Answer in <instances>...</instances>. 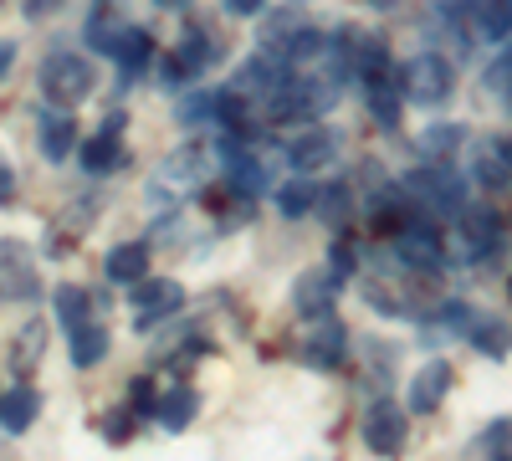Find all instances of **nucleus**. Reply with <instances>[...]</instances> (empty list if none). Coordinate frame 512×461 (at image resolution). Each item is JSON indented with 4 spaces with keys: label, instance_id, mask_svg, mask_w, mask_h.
<instances>
[{
    "label": "nucleus",
    "instance_id": "1",
    "mask_svg": "<svg viewBox=\"0 0 512 461\" xmlns=\"http://www.w3.org/2000/svg\"><path fill=\"white\" fill-rule=\"evenodd\" d=\"M338 103V82H328L323 72H308V77H287L282 88L262 103V113H267V123H308L318 118V113H328Z\"/></svg>",
    "mask_w": 512,
    "mask_h": 461
},
{
    "label": "nucleus",
    "instance_id": "2",
    "mask_svg": "<svg viewBox=\"0 0 512 461\" xmlns=\"http://www.w3.org/2000/svg\"><path fill=\"white\" fill-rule=\"evenodd\" d=\"M36 82H41V93H47L52 103H82L93 93V82H98V72H93V62L88 57H77V52H62V47H52L47 57H41V72H36Z\"/></svg>",
    "mask_w": 512,
    "mask_h": 461
},
{
    "label": "nucleus",
    "instance_id": "3",
    "mask_svg": "<svg viewBox=\"0 0 512 461\" xmlns=\"http://www.w3.org/2000/svg\"><path fill=\"white\" fill-rule=\"evenodd\" d=\"M400 82H405V98H410V103L441 108V103L451 98V88H456V72H451V62H446L441 52H420V57L405 62Z\"/></svg>",
    "mask_w": 512,
    "mask_h": 461
},
{
    "label": "nucleus",
    "instance_id": "4",
    "mask_svg": "<svg viewBox=\"0 0 512 461\" xmlns=\"http://www.w3.org/2000/svg\"><path fill=\"white\" fill-rule=\"evenodd\" d=\"M405 195L420 200L425 211H441V216H461V211H466V180H456L446 164L410 170V175H405Z\"/></svg>",
    "mask_w": 512,
    "mask_h": 461
},
{
    "label": "nucleus",
    "instance_id": "5",
    "mask_svg": "<svg viewBox=\"0 0 512 461\" xmlns=\"http://www.w3.org/2000/svg\"><path fill=\"white\" fill-rule=\"evenodd\" d=\"M41 292V272H36V257L21 236H6L0 241V298L6 303H36Z\"/></svg>",
    "mask_w": 512,
    "mask_h": 461
},
{
    "label": "nucleus",
    "instance_id": "6",
    "mask_svg": "<svg viewBox=\"0 0 512 461\" xmlns=\"http://www.w3.org/2000/svg\"><path fill=\"white\" fill-rule=\"evenodd\" d=\"M128 303H134V328L144 333V328H154L169 313L185 308V287L175 277H144V282H134V298Z\"/></svg>",
    "mask_w": 512,
    "mask_h": 461
},
{
    "label": "nucleus",
    "instance_id": "7",
    "mask_svg": "<svg viewBox=\"0 0 512 461\" xmlns=\"http://www.w3.org/2000/svg\"><path fill=\"white\" fill-rule=\"evenodd\" d=\"M405 436H410V426H405V410L395 400H374L364 410V446L374 456H384V461L400 456L405 451Z\"/></svg>",
    "mask_w": 512,
    "mask_h": 461
},
{
    "label": "nucleus",
    "instance_id": "8",
    "mask_svg": "<svg viewBox=\"0 0 512 461\" xmlns=\"http://www.w3.org/2000/svg\"><path fill=\"white\" fill-rule=\"evenodd\" d=\"M210 62H216V41H210V31L205 26H185V36H180V47H175V57L164 62V77L169 82H190V77H200Z\"/></svg>",
    "mask_w": 512,
    "mask_h": 461
},
{
    "label": "nucleus",
    "instance_id": "9",
    "mask_svg": "<svg viewBox=\"0 0 512 461\" xmlns=\"http://www.w3.org/2000/svg\"><path fill=\"white\" fill-rule=\"evenodd\" d=\"M344 354H349V328L338 323V318H318V328H308V344H303V364L308 369H338L344 364Z\"/></svg>",
    "mask_w": 512,
    "mask_h": 461
},
{
    "label": "nucleus",
    "instance_id": "10",
    "mask_svg": "<svg viewBox=\"0 0 512 461\" xmlns=\"http://www.w3.org/2000/svg\"><path fill=\"white\" fill-rule=\"evenodd\" d=\"M338 277L333 267H313V272H303L297 277V287H292V303H297V313L303 318H323L328 308H333V298H338Z\"/></svg>",
    "mask_w": 512,
    "mask_h": 461
},
{
    "label": "nucleus",
    "instance_id": "11",
    "mask_svg": "<svg viewBox=\"0 0 512 461\" xmlns=\"http://www.w3.org/2000/svg\"><path fill=\"white\" fill-rule=\"evenodd\" d=\"M466 170H472V180H477L487 195H502V190L512 185V164H507L502 144H492V139H477V144H472V154H466Z\"/></svg>",
    "mask_w": 512,
    "mask_h": 461
},
{
    "label": "nucleus",
    "instance_id": "12",
    "mask_svg": "<svg viewBox=\"0 0 512 461\" xmlns=\"http://www.w3.org/2000/svg\"><path fill=\"white\" fill-rule=\"evenodd\" d=\"M451 380H456V369L446 364V359H431L415 380H410V410L415 415H431V410H441V400L451 395Z\"/></svg>",
    "mask_w": 512,
    "mask_h": 461
},
{
    "label": "nucleus",
    "instance_id": "13",
    "mask_svg": "<svg viewBox=\"0 0 512 461\" xmlns=\"http://www.w3.org/2000/svg\"><path fill=\"white\" fill-rule=\"evenodd\" d=\"M333 154H338V139H333L328 129H318V123H308V129L287 144V164H292L297 175H313V170H323V164H328Z\"/></svg>",
    "mask_w": 512,
    "mask_h": 461
},
{
    "label": "nucleus",
    "instance_id": "14",
    "mask_svg": "<svg viewBox=\"0 0 512 461\" xmlns=\"http://www.w3.org/2000/svg\"><path fill=\"white\" fill-rule=\"evenodd\" d=\"M159 180L164 185H175V190H195V185H205L210 180V154L200 149V144H185V149H175L164 164H159Z\"/></svg>",
    "mask_w": 512,
    "mask_h": 461
},
{
    "label": "nucleus",
    "instance_id": "15",
    "mask_svg": "<svg viewBox=\"0 0 512 461\" xmlns=\"http://www.w3.org/2000/svg\"><path fill=\"white\" fill-rule=\"evenodd\" d=\"M497 241H502V231H497L492 211H461V257H472V262L492 257Z\"/></svg>",
    "mask_w": 512,
    "mask_h": 461
},
{
    "label": "nucleus",
    "instance_id": "16",
    "mask_svg": "<svg viewBox=\"0 0 512 461\" xmlns=\"http://www.w3.org/2000/svg\"><path fill=\"white\" fill-rule=\"evenodd\" d=\"M118 129H123V113H113V118H108V129H98L88 144H82V170H88V175H108L113 164H118V154H123Z\"/></svg>",
    "mask_w": 512,
    "mask_h": 461
},
{
    "label": "nucleus",
    "instance_id": "17",
    "mask_svg": "<svg viewBox=\"0 0 512 461\" xmlns=\"http://www.w3.org/2000/svg\"><path fill=\"white\" fill-rule=\"evenodd\" d=\"M461 461H512V421H492L466 441Z\"/></svg>",
    "mask_w": 512,
    "mask_h": 461
},
{
    "label": "nucleus",
    "instance_id": "18",
    "mask_svg": "<svg viewBox=\"0 0 512 461\" xmlns=\"http://www.w3.org/2000/svg\"><path fill=\"white\" fill-rule=\"evenodd\" d=\"M512 36V0H472V41Z\"/></svg>",
    "mask_w": 512,
    "mask_h": 461
},
{
    "label": "nucleus",
    "instance_id": "19",
    "mask_svg": "<svg viewBox=\"0 0 512 461\" xmlns=\"http://www.w3.org/2000/svg\"><path fill=\"white\" fill-rule=\"evenodd\" d=\"M41 354H47V323H26L16 339H11V369L21 374V380H31L36 374V364H41Z\"/></svg>",
    "mask_w": 512,
    "mask_h": 461
},
{
    "label": "nucleus",
    "instance_id": "20",
    "mask_svg": "<svg viewBox=\"0 0 512 461\" xmlns=\"http://www.w3.org/2000/svg\"><path fill=\"white\" fill-rule=\"evenodd\" d=\"M103 272H108L113 282H144V272H149V246H144V241L113 246L108 257H103Z\"/></svg>",
    "mask_w": 512,
    "mask_h": 461
},
{
    "label": "nucleus",
    "instance_id": "21",
    "mask_svg": "<svg viewBox=\"0 0 512 461\" xmlns=\"http://www.w3.org/2000/svg\"><path fill=\"white\" fill-rule=\"evenodd\" d=\"M41 415V395L31 390V385H16L6 400H0V426H6L11 436H21V431H31V421Z\"/></svg>",
    "mask_w": 512,
    "mask_h": 461
},
{
    "label": "nucleus",
    "instance_id": "22",
    "mask_svg": "<svg viewBox=\"0 0 512 461\" xmlns=\"http://www.w3.org/2000/svg\"><path fill=\"white\" fill-rule=\"evenodd\" d=\"M195 410H200V395H195L190 385H175V390L159 400L154 415H159V426H164V431H185V426L195 421Z\"/></svg>",
    "mask_w": 512,
    "mask_h": 461
},
{
    "label": "nucleus",
    "instance_id": "23",
    "mask_svg": "<svg viewBox=\"0 0 512 461\" xmlns=\"http://www.w3.org/2000/svg\"><path fill=\"white\" fill-rule=\"evenodd\" d=\"M72 364L77 369H93L98 359H108V328L103 323H82V328H72Z\"/></svg>",
    "mask_w": 512,
    "mask_h": 461
},
{
    "label": "nucleus",
    "instance_id": "24",
    "mask_svg": "<svg viewBox=\"0 0 512 461\" xmlns=\"http://www.w3.org/2000/svg\"><path fill=\"white\" fill-rule=\"evenodd\" d=\"M72 149H77V123L67 113H52L47 123H41V154H47L52 164H62Z\"/></svg>",
    "mask_w": 512,
    "mask_h": 461
},
{
    "label": "nucleus",
    "instance_id": "25",
    "mask_svg": "<svg viewBox=\"0 0 512 461\" xmlns=\"http://www.w3.org/2000/svg\"><path fill=\"white\" fill-rule=\"evenodd\" d=\"M149 57H154V41H149V31H139V26H128V36L118 41V52H113L118 72H123V77H139V72L149 67Z\"/></svg>",
    "mask_w": 512,
    "mask_h": 461
},
{
    "label": "nucleus",
    "instance_id": "26",
    "mask_svg": "<svg viewBox=\"0 0 512 461\" xmlns=\"http://www.w3.org/2000/svg\"><path fill=\"white\" fill-rule=\"evenodd\" d=\"M123 36H128V21H123L118 11H103V6H98V11H93V21H88V47H93V52H103V57H113Z\"/></svg>",
    "mask_w": 512,
    "mask_h": 461
},
{
    "label": "nucleus",
    "instance_id": "27",
    "mask_svg": "<svg viewBox=\"0 0 512 461\" xmlns=\"http://www.w3.org/2000/svg\"><path fill=\"white\" fill-rule=\"evenodd\" d=\"M318 205V180H308V175H297V180H287V185H277V211L282 216H308Z\"/></svg>",
    "mask_w": 512,
    "mask_h": 461
},
{
    "label": "nucleus",
    "instance_id": "28",
    "mask_svg": "<svg viewBox=\"0 0 512 461\" xmlns=\"http://www.w3.org/2000/svg\"><path fill=\"white\" fill-rule=\"evenodd\" d=\"M349 205H354V190H349V180H333V185H318V221H328V226H344L349 221Z\"/></svg>",
    "mask_w": 512,
    "mask_h": 461
},
{
    "label": "nucleus",
    "instance_id": "29",
    "mask_svg": "<svg viewBox=\"0 0 512 461\" xmlns=\"http://www.w3.org/2000/svg\"><path fill=\"white\" fill-rule=\"evenodd\" d=\"M52 308H57L62 328L72 333V328H82V323H88V308H93V298H88V292H82V287H57Z\"/></svg>",
    "mask_w": 512,
    "mask_h": 461
},
{
    "label": "nucleus",
    "instance_id": "30",
    "mask_svg": "<svg viewBox=\"0 0 512 461\" xmlns=\"http://www.w3.org/2000/svg\"><path fill=\"white\" fill-rule=\"evenodd\" d=\"M461 139H466V134L456 129V123H441V129H425V134H420V149L431 154V159H441V154H451Z\"/></svg>",
    "mask_w": 512,
    "mask_h": 461
},
{
    "label": "nucleus",
    "instance_id": "31",
    "mask_svg": "<svg viewBox=\"0 0 512 461\" xmlns=\"http://www.w3.org/2000/svg\"><path fill=\"white\" fill-rule=\"evenodd\" d=\"M98 431H103V441L123 446L128 436H134V405H128V410H113V415H103V421H98Z\"/></svg>",
    "mask_w": 512,
    "mask_h": 461
},
{
    "label": "nucleus",
    "instance_id": "32",
    "mask_svg": "<svg viewBox=\"0 0 512 461\" xmlns=\"http://www.w3.org/2000/svg\"><path fill=\"white\" fill-rule=\"evenodd\" d=\"M128 405H134V415H149V410H159V390H154V380H149V374H139V380H128Z\"/></svg>",
    "mask_w": 512,
    "mask_h": 461
},
{
    "label": "nucleus",
    "instance_id": "33",
    "mask_svg": "<svg viewBox=\"0 0 512 461\" xmlns=\"http://www.w3.org/2000/svg\"><path fill=\"white\" fill-rule=\"evenodd\" d=\"M180 123H200V118H216V93H190L180 108Z\"/></svg>",
    "mask_w": 512,
    "mask_h": 461
},
{
    "label": "nucleus",
    "instance_id": "34",
    "mask_svg": "<svg viewBox=\"0 0 512 461\" xmlns=\"http://www.w3.org/2000/svg\"><path fill=\"white\" fill-rule=\"evenodd\" d=\"M487 88H497V93H512V47L502 52V62L487 72Z\"/></svg>",
    "mask_w": 512,
    "mask_h": 461
},
{
    "label": "nucleus",
    "instance_id": "35",
    "mask_svg": "<svg viewBox=\"0 0 512 461\" xmlns=\"http://www.w3.org/2000/svg\"><path fill=\"white\" fill-rule=\"evenodd\" d=\"M359 262H354V246H344V241H333V272L338 277H349Z\"/></svg>",
    "mask_w": 512,
    "mask_h": 461
},
{
    "label": "nucleus",
    "instance_id": "36",
    "mask_svg": "<svg viewBox=\"0 0 512 461\" xmlns=\"http://www.w3.org/2000/svg\"><path fill=\"white\" fill-rule=\"evenodd\" d=\"M226 11L231 16H256V11H262V0H226Z\"/></svg>",
    "mask_w": 512,
    "mask_h": 461
},
{
    "label": "nucleus",
    "instance_id": "37",
    "mask_svg": "<svg viewBox=\"0 0 512 461\" xmlns=\"http://www.w3.org/2000/svg\"><path fill=\"white\" fill-rule=\"evenodd\" d=\"M11 185H16V175H11V164H6V159H0V200H6V195H11Z\"/></svg>",
    "mask_w": 512,
    "mask_h": 461
},
{
    "label": "nucleus",
    "instance_id": "38",
    "mask_svg": "<svg viewBox=\"0 0 512 461\" xmlns=\"http://www.w3.org/2000/svg\"><path fill=\"white\" fill-rule=\"evenodd\" d=\"M57 6V0H26V16H47Z\"/></svg>",
    "mask_w": 512,
    "mask_h": 461
},
{
    "label": "nucleus",
    "instance_id": "39",
    "mask_svg": "<svg viewBox=\"0 0 512 461\" xmlns=\"http://www.w3.org/2000/svg\"><path fill=\"white\" fill-rule=\"evenodd\" d=\"M11 52H16L11 41H0V77H6V67H11Z\"/></svg>",
    "mask_w": 512,
    "mask_h": 461
},
{
    "label": "nucleus",
    "instance_id": "40",
    "mask_svg": "<svg viewBox=\"0 0 512 461\" xmlns=\"http://www.w3.org/2000/svg\"><path fill=\"white\" fill-rule=\"evenodd\" d=\"M364 6H374V11H390V6H395V0H364Z\"/></svg>",
    "mask_w": 512,
    "mask_h": 461
},
{
    "label": "nucleus",
    "instance_id": "41",
    "mask_svg": "<svg viewBox=\"0 0 512 461\" xmlns=\"http://www.w3.org/2000/svg\"><path fill=\"white\" fill-rule=\"evenodd\" d=\"M502 154H507V164H512V139H502Z\"/></svg>",
    "mask_w": 512,
    "mask_h": 461
},
{
    "label": "nucleus",
    "instance_id": "42",
    "mask_svg": "<svg viewBox=\"0 0 512 461\" xmlns=\"http://www.w3.org/2000/svg\"><path fill=\"white\" fill-rule=\"evenodd\" d=\"M159 6H190V0H159Z\"/></svg>",
    "mask_w": 512,
    "mask_h": 461
},
{
    "label": "nucleus",
    "instance_id": "43",
    "mask_svg": "<svg viewBox=\"0 0 512 461\" xmlns=\"http://www.w3.org/2000/svg\"><path fill=\"white\" fill-rule=\"evenodd\" d=\"M507 108H512V93H507Z\"/></svg>",
    "mask_w": 512,
    "mask_h": 461
},
{
    "label": "nucleus",
    "instance_id": "44",
    "mask_svg": "<svg viewBox=\"0 0 512 461\" xmlns=\"http://www.w3.org/2000/svg\"><path fill=\"white\" fill-rule=\"evenodd\" d=\"M507 292H512V287H507Z\"/></svg>",
    "mask_w": 512,
    "mask_h": 461
}]
</instances>
